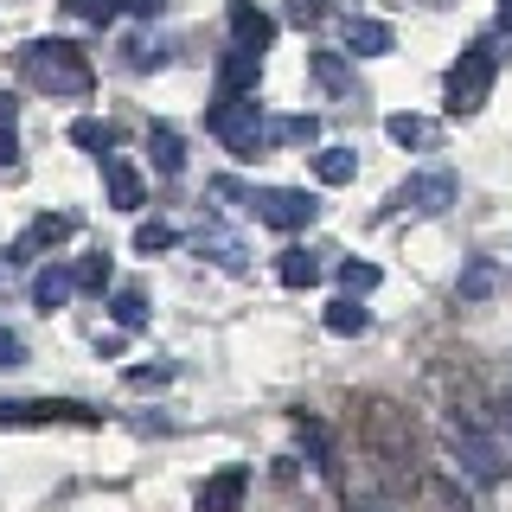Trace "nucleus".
Returning a JSON list of instances; mask_svg holds the SVG:
<instances>
[{
  "label": "nucleus",
  "instance_id": "obj_1",
  "mask_svg": "<svg viewBox=\"0 0 512 512\" xmlns=\"http://www.w3.org/2000/svg\"><path fill=\"white\" fill-rule=\"evenodd\" d=\"M20 71H26V84H39V90H52V96H90L96 90L90 58L77 52L71 39H32L26 52H20Z\"/></svg>",
  "mask_w": 512,
  "mask_h": 512
},
{
  "label": "nucleus",
  "instance_id": "obj_2",
  "mask_svg": "<svg viewBox=\"0 0 512 512\" xmlns=\"http://www.w3.org/2000/svg\"><path fill=\"white\" fill-rule=\"evenodd\" d=\"M493 77H500V58H493L487 39H474L448 71V116H480L493 96Z\"/></svg>",
  "mask_w": 512,
  "mask_h": 512
},
{
  "label": "nucleus",
  "instance_id": "obj_3",
  "mask_svg": "<svg viewBox=\"0 0 512 512\" xmlns=\"http://www.w3.org/2000/svg\"><path fill=\"white\" fill-rule=\"evenodd\" d=\"M205 128H212L237 160H256L269 148V122H263V109H256V96H218V109L205 116Z\"/></svg>",
  "mask_w": 512,
  "mask_h": 512
},
{
  "label": "nucleus",
  "instance_id": "obj_4",
  "mask_svg": "<svg viewBox=\"0 0 512 512\" xmlns=\"http://www.w3.org/2000/svg\"><path fill=\"white\" fill-rule=\"evenodd\" d=\"M39 423H77V429H90L96 410L71 404V397H13V404H0V429H39Z\"/></svg>",
  "mask_w": 512,
  "mask_h": 512
},
{
  "label": "nucleus",
  "instance_id": "obj_5",
  "mask_svg": "<svg viewBox=\"0 0 512 512\" xmlns=\"http://www.w3.org/2000/svg\"><path fill=\"white\" fill-rule=\"evenodd\" d=\"M256 218H263L269 231H308L320 218V199L301 192V186H269V192H256Z\"/></svg>",
  "mask_w": 512,
  "mask_h": 512
},
{
  "label": "nucleus",
  "instance_id": "obj_6",
  "mask_svg": "<svg viewBox=\"0 0 512 512\" xmlns=\"http://www.w3.org/2000/svg\"><path fill=\"white\" fill-rule=\"evenodd\" d=\"M455 205V173H410L404 186L391 192V212H423V218H436Z\"/></svg>",
  "mask_w": 512,
  "mask_h": 512
},
{
  "label": "nucleus",
  "instance_id": "obj_7",
  "mask_svg": "<svg viewBox=\"0 0 512 512\" xmlns=\"http://www.w3.org/2000/svg\"><path fill=\"white\" fill-rule=\"evenodd\" d=\"M256 84H263V52L231 45V58L218 64V96H256Z\"/></svg>",
  "mask_w": 512,
  "mask_h": 512
},
{
  "label": "nucleus",
  "instance_id": "obj_8",
  "mask_svg": "<svg viewBox=\"0 0 512 512\" xmlns=\"http://www.w3.org/2000/svg\"><path fill=\"white\" fill-rule=\"evenodd\" d=\"M103 180H109V205H116V212H141V205H148V186H141L135 160L103 154Z\"/></svg>",
  "mask_w": 512,
  "mask_h": 512
},
{
  "label": "nucleus",
  "instance_id": "obj_9",
  "mask_svg": "<svg viewBox=\"0 0 512 512\" xmlns=\"http://www.w3.org/2000/svg\"><path fill=\"white\" fill-rule=\"evenodd\" d=\"M231 45H250V52H269L276 45V20H269L256 0H231Z\"/></svg>",
  "mask_w": 512,
  "mask_h": 512
},
{
  "label": "nucleus",
  "instance_id": "obj_10",
  "mask_svg": "<svg viewBox=\"0 0 512 512\" xmlns=\"http://www.w3.org/2000/svg\"><path fill=\"white\" fill-rule=\"evenodd\" d=\"M250 493V468H218L212 480L199 487V512H237Z\"/></svg>",
  "mask_w": 512,
  "mask_h": 512
},
{
  "label": "nucleus",
  "instance_id": "obj_11",
  "mask_svg": "<svg viewBox=\"0 0 512 512\" xmlns=\"http://www.w3.org/2000/svg\"><path fill=\"white\" fill-rule=\"evenodd\" d=\"M71 231H77V218H71V212H45V218H32V224H26V237H20V250H13V256H39V250L64 244Z\"/></svg>",
  "mask_w": 512,
  "mask_h": 512
},
{
  "label": "nucleus",
  "instance_id": "obj_12",
  "mask_svg": "<svg viewBox=\"0 0 512 512\" xmlns=\"http://www.w3.org/2000/svg\"><path fill=\"white\" fill-rule=\"evenodd\" d=\"M397 45V32L384 20H346V58H384Z\"/></svg>",
  "mask_w": 512,
  "mask_h": 512
},
{
  "label": "nucleus",
  "instance_id": "obj_13",
  "mask_svg": "<svg viewBox=\"0 0 512 512\" xmlns=\"http://www.w3.org/2000/svg\"><path fill=\"white\" fill-rule=\"evenodd\" d=\"M71 288H77V269H64V263H52V269H39V276H32V308H64V301H71Z\"/></svg>",
  "mask_w": 512,
  "mask_h": 512
},
{
  "label": "nucleus",
  "instance_id": "obj_14",
  "mask_svg": "<svg viewBox=\"0 0 512 512\" xmlns=\"http://www.w3.org/2000/svg\"><path fill=\"white\" fill-rule=\"evenodd\" d=\"M455 448L468 455V474H474V480H500V448H493L487 436H474V429L455 423Z\"/></svg>",
  "mask_w": 512,
  "mask_h": 512
},
{
  "label": "nucleus",
  "instance_id": "obj_15",
  "mask_svg": "<svg viewBox=\"0 0 512 512\" xmlns=\"http://www.w3.org/2000/svg\"><path fill=\"white\" fill-rule=\"evenodd\" d=\"M148 154H154V173H180L186 167V141H180V128H167V122H154L148 128Z\"/></svg>",
  "mask_w": 512,
  "mask_h": 512
},
{
  "label": "nucleus",
  "instance_id": "obj_16",
  "mask_svg": "<svg viewBox=\"0 0 512 512\" xmlns=\"http://www.w3.org/2000/svg\"><path fill=\"white\" fill-rule=\"evenodd\" d=\"M314 173H320V186H346V180H359V154L352 148H320Z\"/></svg>",
  "mask_w": 512,
  "mask_h": 512
},
{
  "label": "nucleus",
  "instance_id": "obj_17",
  "mask_svg": "<svg viewBox=\"0 0 512 512\" xmlns=\"http://www.w3.org/2000/svg\"><path fill=\"white\" fill-rule=\"evenodd\" d=\"M372 327V314L359 308V295H340V301H327V333H340V340H352V333H365Z\"/></svg>",
  "mask_w": 512,
  "mask_h": 512
},
{
  "label": "nucleus",
  "instance_id": "obj_18",
  "mask_svg": "<svg viewBox=\"0 0 512 512\" xmlns=\"http://www.w3.org/2000/svg\"><path fill=\"white\" fill-rule=\"evenodd\" d=\"M276 276H282L288 288H314V282H320V256H314V250H282V256H276Z\"/></svg>",
  "mask_w": 512,
  "mask_h": 512
},
{
  "label": "nucleus",
  "instance_id": "obj_19",
  "mask_svg": "<svg viewBox=\"0 0 512 512\" xmlns=\"http://www.w3.org/2000/svg\"><path fill=\"white\" fill-rule=\"evenodd\" d=\"M493 288H500V263H493V256H474V263L461 269V301H487Z\"/></svg>",
  "mask_w": 512,
  "mask_h": 512
},
{
  "label": "nucleus",
  "instance_id": "obj_20",
  "mask_svg": "<svg viewBox=\"0 0 512 512\" xmlns=\"http://www.w3.org/2000/svg\"><path fill=\"white\" fill-rule=\"evenodd\" d=\"M71 141H77V148H90L96 160H103V154H116V128H109V122H96V116H77V122H71Z\"/></svg>",
  "mask_w": 512,
  "mask_h": 512
},
{
  "label": "nucleus",
  "instance_id": "obj_21",
  "mask_svg": "<svg viewBox=\"0 0 512 512\" xmlns=\"http://www.w3.org/2000/svg\"><path fill=\"white\" fill-rule=\"evenodd\" d=\"M109 314H116V327H148V295H141V288H116V295H109Z\"/></svg>",
  "mask_w": 512,
  "mask_h": 512
},
{
  "label": "nucleus",
  "instance_id": "obj_22",
  "mask_svg": "<svg viewBox=\"0 0 512 512\" xmlns=\"http://www.w3.org/2000/svg\"><path fill=\"white\" fill-rule=\"evenodd\" d=\"M199 250H212V263L218 269H244V244H237V237H224V231H199Z\"/></svg>",
  "mask_w": 512,
  "mask_h": 512
},
{
  "label": "nucleus",
  "instance_id": "obj_23",
  "mask_svg": "<svg viewBox=\"0 0 512 512\" xmlns=\"http://www.w3.org/2000/svg\"><path fill=\"white\" fill-rule=\"evenodd\" d=\"M384 135H391L397 148H423V141L436 135V128H429L423 116H391V122H384Z\"/></svg>",
  "mask_w": 512,
  "mask_h": 512
},
{
  "label": "nucleus",
  "instance_id": "obj_24",
  "mask_svg": "<svg viewBox=\"0 0 512 512\" xmlns=\"http://www.w3.org/2000/svg\"><path fill=\"white\" fill-rule=\"evenodd\" d=\"M64 13H71V20H84V26H109L122 13V0H64Z\"/></svg>",
  "mask_w": 512,
  "mask_h": 512
},
{
  "label": "nucleus",
  "instance_id": "obj_25",
  "mask_svg": "<svg viewBox=\"0 0 512 512\" xmlns=\"http://www.w3.org/2000/svg\"><path fill=\"white\" fill-rule=\"evenodd\" d=\"M269 141H320V122L314 116H276L269 122Z\"/></svg>",
  "mask_w": 512,
  "mask_h": 512
},
{
  "label": "nucleus",
  "instance_id": "obj_26",
  "mask_svg": "<svg viewBox=\"0 0 512 512\" xmlns=\"http://www.w3.org/2000/svg\"><path fill=\"white\" fill-rule=\"evenodd\" d=\"M340 282H346V295H372V288H378V263L346 256V263H340Z\"/></svg>",
  "mask_w": 512,
  "mask_h": 512
},
{
  "label": "nucleus",
  "instance_id": "obj_27",
  "mask_svg": "<svg viewBox=\"0 0 512 512\" xmlns=\"http://www.w3.org/2000/svg\"><path fill=\"white\" fill-rule=\"evenodd\" d=\"M314 77H320L327 90H352V71H346L340 52H314Z\"/></svg>",
  "mask_w": 512,
  "mask_h": 512
},
{
  "label": "nucleus",
  "instance_id": "obj_28",
  "mask_svg": "<svg viewBox=\"0 0 512 512\" xmlns=\"http://www.w3.org/2000/svg\"><path fill=\"white\" fill-rule=\"evenodd\" d=\"M173 244H180V231H173V224H141V231H135V250L141 256H154V250H173Z\"/></svg>",
  "mask_w": 512,
  "mask_h": 512
},
{
  "label": "nucleus",
  "instance_id": "obj_29",
  "mask_svg": "<svg viewBox=\"0 0 512 512\" xmlns=\"http://www.w3.org/2000/svg\"><path fill=\"white\" fill-rule=\"evenodd\" d=\"M77 288H96V295L109 288V250H90L84 263H77Z\"/></svg>",
  "mask_w": 512,
  "mask_h": 512
},
{
  "label": "nucleus",
  "instance_id": "obj_30",
  "mask_svg": "<svg viewBox=\"0 0 512 512\" xmlns=\"http://www.w3.org/2000/svg\"><path fill=\"white\" fill-rule=\"evenodd\" d=\"M128 64H135V71H160V64H167V45H160V39H135V45H128Z\"/></svg>",
  "mask_w": 512,
  "mask_h": 512
},
{
  "label": "nucleus",
  "instance_id": "obj_31",
  "mask_svg": "<svg viewBox=\"0 0 512 512\" xmlns=\"http://www.w3.org/2000/svg\"><path fill=\"white\" fill-rule=\"evenodd\" d=\"M167 378H173V365H135V372H128L135 391H154V384H167Z\"/></svg>",
  "mask_w": 512,
  "mask_h": 512
},
{
  "label": "nucleus",
  "instance_id": "obj_32",
  "mask_svg": "<svg viewBox=\"0 0 512 512\" xmlns=\"http://www.w3.org/2000/svg\"><path fill=\"white\" fill-rule=\"evenodd\" d=\"M0 173H20V141H13L7 122H0Z\"/></svg>",
  "mask_w": 512,
  "mask_h": 512
},
{
  "label": "nucleus",
  "instance_id": "obj_33",
  "mask_svg": "<svg viewBox=\"0 0 512 512\" xmlns=\"http://www.w3.org/2000/svg\"><path fill=\"white\" fill-rule=\"evenodd\" d=\"M0 365H26V340L7 333V327H0Z\"/></svg>",
  "mask_w": 512,
  "mask_h": 512
},
{
  "label": "nucleus",
  "instance_id": "obj_34",
  "mask_svg": "<svg viewBox=\"0 0 512 512\" xmlns=\"http://www.w3.org/2000/svg\"><path fill=\"white\" fill-rule=\"evenodd\" d=\"M320 13H327V0H288V20H301V26H314Z\"/></svg>",
  "mask_w": 512,
  "mask_h": 512
},
{
  "label": "nucleus",
  "instance_id": "obj_35",
  "mask_svg": "<svg viewBox=\"0 0 512 512\" xmlns=\"http://www.w3.org/2000/svg\"><path fill=\"white\" fill-rule=\"evenodd\" d=\"M122 13H135V20H160V13H167V0H122Z\"/></svg>",
  "mask_w": 512,
  "mask_h": 512
},
{
  "label": "nucleus",
  "instance_id": "obj_36",
  "mask_svg": "<svg viewBox=\"0 0 512 512\" xmlns=\"http://www.w3.org/2000/svg\"><path fill=\"white\" fill-rule=\"evenodd\" d=\"M0 122H7V128H13V96H0Z\"/></svg>",
  "mask_w": 512,
  "mask_h": 512
},
{
  "label": "nucleus",
  "instance_id": "obj_37",
  "mask_svg": "<svg viewBox=\"0 0 512 512\" xmlns=\"http://www.w3.org/2000/svg\"><path fill=\"white\" fill-rule=\"evenodd\" d=\"M500 26H506V32H512V0H500Z\"/></svg>",
  "mask_w": 512,
  "mask_h": 512
}]
</instances>
